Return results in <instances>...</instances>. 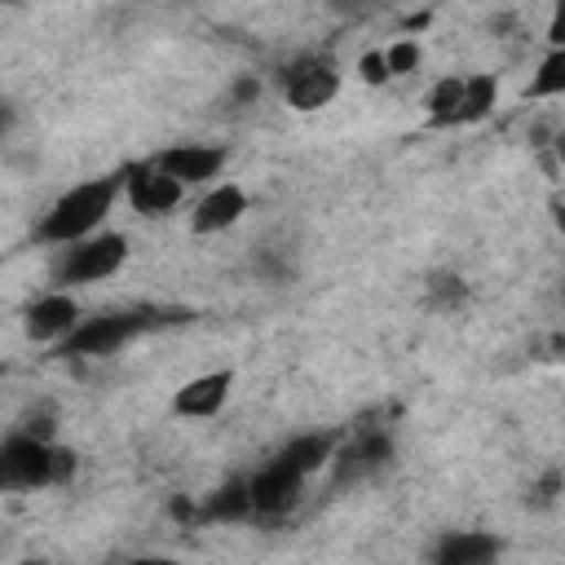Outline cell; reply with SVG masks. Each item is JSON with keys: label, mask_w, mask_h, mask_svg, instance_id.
<instances>
[{"label": "cell", "mask_w": 565, "mask_h": 565, "mask_svg": "<svg viewBox=\"0 0 565 565\" xmlns=\"http://www.w3.org/2000/svg\"><path fill=\"white\" fill-rule=\"evenodd\" d=\"M115 194H119V177H97V181L71 185V190L44 212L35 238H40V243H79V238H88V234L106 221Z\"/></svg>", "instance_id": "1"}, {"label": "cell", "mask_w": 565, "mask_h": 565, "mask_svg": "<svg viewBox=\"0 0 565 565\" xmlns=\"http://www.w3.org/2000/svg\"><path fill=\"white\" fill-rule=\"evenodd\" d=\"M185 313H163V309H119V313H102V318H88L79 322L66 340H62V353L66 358H106V353H119L132 335L150 331L154 322H181Z\"/></svg>", "instance_id": "2"}, {"label": "cell", "mask_w": 565, "mask_h": 565, "mask_svg": "<svg viewBox=\"0 0 565 565\" xmlns=\"http://www.w3.org/2000/svg\"><path fill=\"white\" fill-rule=\"evenodd\" d=\"M75 472V455L49 446L35 433H13L0 446V481L9 490H35V486H53L66 481Z\"/></svg>", "instance_id": "3"}, {"label": "cell", "mask_w": 565, "mask_h": 565, "mask_svg": "<svg viewBox=\"0 0 565 565\" xmlns=\"http://www.w3.org/2000/svg\"><path fill=\"white\" fill-rule=\"evenodd\" d=\"M124 260H128V238H124V234H88V238H79V243H66V256L57 260L53 278H57L62 287L102 282V278H110Z\"/></svg>", "instance_id": "4"}, {"label": "cell", "mask_w": 565, "mask_h": 565, "mask_svg": "<svg viewBox=\"0 0 565 565\" xmlns=\"http://www.w3.org/2000/svg\"><path fill=\"white\" fill-rule=\"evenodd\" d=\"M340 93V71L327 57H296L282 71V97L291 110H318Z\"/></svg>", "instance_id": "5"}, {"label": "cell", "mask_w": 565, "mask_h": 565, "mask_svg": "<svg viewBox=\"0 0 565 565\" xmlns=\"http://www.w3.org/2000/svg\"><path fill=\"white\" fill-rule=\"evenodd\" d=\"M124 185H128V203L137 207V212H146V216H163V212H172L177 203H181V181L172 177V172H163L159 163H137V168H128L124 172Z\"/></svg>", "instance_id": "6"}, {"label": "cell", "mask_w": 565, "mask_h": 565, "mask_svg": "<svg viewBox=\"0 0 565 565\" xmlns=\"http://www.w3.org/2000/svg\"><path fill=\"white\" fill-rule=\"evenodd\" d=\"M300 486H305V477H300L296 468H287L282 459H274L269 468H260V472L247 481V490H252V512H256V516H282V512H291V508L300 503Z\"/></svg>", "instance_id": "7"}, {"label": "cell", "mask_w": 565, "mask_h": 565, "mask_svg": "<svg viewBox=\"0 0 565 565\" xmlns=\"http://www.w3.org/2000/svg\"><path fill=\"white\" fill-rule=\"evenodd\" d=\"M230 388H234V371H203V375H194L177 388L172 411L185 415V419H212L225 406Z\"/></svg>", "instance_id": "8"}, {"label": "cell", "mask_w": 565, "mask_h": 565, "mask_svg": "<svg viewBox=\"0 0 565 565\" xmlns=\"http://www.w3.org/2000/svg\"><path fill=\"white\" fill-rule=\"evenodd\" d=\"M388 459H393V441H388V433H380V428H362L349 446L335 450L331 468H335V481H358V477L384 468Z\"/></svg>", "instance_id": "9"}, {"label": "cell", "mask_w": 565, "mask_h": 565, "mask_svg": "<svg viewBox=\"0 0 565 565\" xmlns=\"http://www.w3.org/2000/svg\"><path fill=\"white\" fill-rule=\"evenodd\" d=\"M75 327H79V305L71 296H62V291L40 296L26 309V335L31 340H66Z\"/></svg>", "instance_id": "10"}, {"label": "cell", "mask_w": 565, "mask_h": 565, "mask_svg": "<svg viewBox=\"0 0 565 565\" xmlns=\"http://www.w3.org/2000/svg\"><path fill=\"white\" fill-rule=\"evenodd\" d=\"M154 163L163 172H172L181 185H199L225 168V150L221 146H177V150H163Z\"/></svg>", "instance_id": "11"}, {"label": "cell", "mask_w": 565, "mask_h": 565, "mask_svg": "<svg viewBox=\"0 0 565 565\" xmlns=\"http://www.w3.org/2000/svg\"><path fill=\"white\" fill-rule=\"evenodd\" d=\"M247 212V194L238 185H212V194L199 199L194 216H190V230L194 234H221L230 230L238 216Z\"/></svg>", "instance_id": "12"}, {"label": "cell", "mask_w": 565, "mask_h": 565, "mask_svg": "<svg viewBox=\"0 0 565 565\" xmlns=\"http://www.w3.org/2000/svg\"><path fill=\"white\" fill-rule=\"evenodd\" d=\"M503 552V543L494 534H477V530H450L437 547H433V561L437 565H481V561H494Z\"/></svg>", "instance_id": "13"}, {"label": "cell", "mask_w": 565, "mask_h": 565, "mask_svg": "<svg viewBox=\"0 0 565 565\" xmlns=\"http://www.w3.org/2000/svg\"><path fill=\"white\" fill-rule=\"evenodd\" d=\"M278 459H282L287 468H296L300 477H313L318 468H327V463L335 459V433H305V437L287 441Z\"/></svg>", "instance_id": "14"}, {"label": "cell", "mask_w": 565, "mask_h": 565, "mask_svg": "<svg viewBox=\"0 0 565 565\" xmlns=\"http://www.w3.org/2000/svg\"><path fill=\"white\" fill-rule=\"evenodd\" d=\"M463 84H468V75H446V79L433 84V93H428V119L437 128L463 124Z\"/></svg>", "instance_id": "15"}, {"label": "cell", "mask_w": 565, "mask_h": 565, "mask_svg": "<svg viewBox=\"0 0 565 565\" xmlns=\"http://www.w3.org/2000/svg\"><path fill=\"white\" fill-rule=\"evenodd\" d=\"M199 516L203 521H243V516H252V490H247V481H225L216 494L203 499Z\"/></svg>", "instance_id": "16"}, {"label": "cell", "mask_w": 565, "mask_h": 565, "mask_svg": "<svg viewBox=\"0 0 565 565\" xmlns=\"http://www.w3.org/2000/svg\"><path fill=\"white\" fill-rule=\"evenodd\" d=\"M494 97H499V79L494 75H468V84H463V124L486 119Z\"/></svg>", "instance_id": "17"}, {"label": "cell", "mask_w": 565, "mask_h": 565, "mask_svg": "<svg viewBox=\"0 0 565 565\" xmlns=\"http://www.w3.org/2000/svg\"><path fill=\"white\" fill-rule=\"evenodd\" d=\"M561 93H565V49H552V53L539 62V71H534L525 97H561Z\"/></svg>", "instance_id": "18"}, {"label": "cell", "mask_w": 565, "mask_h": 565, "mask_svg": "<svg viewBox=\"0 0 565 565\" xmlns=\"http://www.w3.org/2000/svg\"><path fill=\"white\" fill-rule=\"evenodd\" d=\"M384 62H388V75H406L419 62V44L415 40H397V44L384 49Z\"/></svg>", "instance_id": "19"}, {"label": "cell", "mask_w": 565, "mask_h": 565, "mask_svg": "<svg viewBox=\"0 0 565 565\" xmlns=\"http://www.w3.org/2000/svg\"><path fill=\"white\" fill-rule=\"evenodd\" d=\"M362 79H366V84H384V79H388L384 53H366V57H362Z\"/></svg>", "instance_id": "20"}, {"label": "cell", "mask_w": 565, "mask_h": 565, "mask_svg": "<svg viewBox=\"0 0 565 565\" xmlns=\"http://www.w3.org/2000/svg\"><path fill=\"white\" fill-rule=\"evenodd\" d=\"M547 40H552V49H565V0H556V9H552Z\"/></svg>", "instance_id": "21"}, {"label": "cell", "mask_w": 565, "mask_h": 565, "mask_svg": "<svg viewBox=\"0 0 565 565\" xmlns=\"http://www.w3.org/2000/svg\"><path fill=\"white\" fill-rule=\"evenodd\" d=\"M556 225L565 230V203H556Z\"/></svg>", "instance_id": "22"}, {"label": "cell", "mask_w": 565, "mask_h": 565, "mask_svg": "<svg viewBox=\"0 0 565 565\" xmlns=\"http://www.w3.org/2000/svg\"><path fill=\"white\" fill-rule=\"evenodd\" d=\"M556 154H561V159H565V132H561V137H556Z\"/></svg>", "instance_id": "23"}]
</instances>
